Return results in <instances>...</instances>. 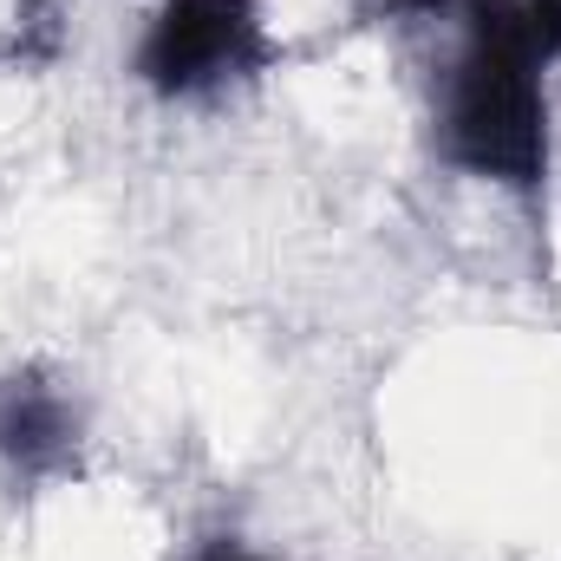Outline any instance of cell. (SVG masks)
<instances>
[{
    "label": "cell",
    "instance_id": "4",
    "mask_svg": "<svg viewBox=\"0 0 561 561\" xmlns=\"http://www.w3.org/2000/svg\"><path fill=\"white\" fill-rule=\"evenodd\" d=\"M66 46V26H59V0H20L13 13V33H7V59L20 66H53Z\"/></svg>",
    "mask_w": 561,
    "mask_h": 561
},
{
    "label": "cell",
    "instance_id": "2",
    "mask_svg": "<svg viewBox=\"0 0 561 561\" xmlns=\"http://www.w3.org/2000/svg\"><path fill=\"white\" fill-rule=\"evenodd\" d=\"M280 59L268 0H157L131 72L157 99H216L262 79Z\"/></svg>",
    "mask_w": 561,
    "mask_h": 561
},
{
    "label": "cell",
    "instance_id": "5",
    "mask_svg": "<svg viewBox=\"0 0 561 561\" xmlns=\"http://www.w3.org/2000/svg\"><path fill=\"white\" fill-rule=\"evenodd\" d=\"M209 561H262V556H242V549H216Z\"/></svg>",
    "mask_w": 561,
    "mask_h": 561
},
{
    "label": "cell",
    "instance_id": "1",
    "mask_svg": "<svg viewBox=\"0 0 561 561\" xmlns=\"http://www.w3.org/2000/svg\"><path fill=\"white\" fill-rule=\"evenodd\" d=\"M450 39L431 72V150L510 196H542L556 131H549V66L561 59V0H386Z\"/></svg>",
    "mask_w": 561,
    "mask_h": 561
},
{
    "label": "cell",
    "instance_id": "3",
    "mask_svg": "<svg viewBox=\"0 0 561 561\" xmlns=\"http://www.w3.org/2000/svg\"><path fill=\"white\" fill-rule=\"evenodd\" d=\"M0 463L26 483L79 470V405L33 366L0 379Z\"/></svg>",
    "mask_w": 561,
    "mask_h": 561
}]
</instances>
